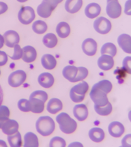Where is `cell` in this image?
<instances>
[{
    "label": "cell",
    "instance_id": "cell-1",
    "mask_svg": "<svg viewBox=\"0 0 131 147\" xmlns=\"http://www.w3.org/2000/svg\"><path fill=\"white\" fill-rule=\"evenodd\" d=\"M55 125L53 119L48 116H44L38 119L36 122L37 131L42 136H48L53 133Z\"/></svg>",
    "mask_w": 131,
    "mask_h": 147
},
{
    "label": "cell",
    "instance_id": "cell-2",
    "mask_svg": "<svg viewBox=\"0 0 131 147\" xmlns=\"http://www.w3.org/2000/svg\"><path fill=\"white\" fill-rule=\"evenodd\" d=\"M56 121L59 124L61 131L65 134L73 133L77 128L76 122L65 112H62L57 116Z\"/></svg>",
    "mask_w": 131,
    "mask_h": 147
},
{
    "label": "cell",
    "instance_id": "cell-3",
    "mask_svg": "<svg viewBox=\"0 0 131 147\" xmlns=\"http://www.w3.org/2000/svg\"><path fill=\"white\" fill-rule=\"evenodd\" d=\"M89 89L88 83L83 81L82 82L73 86L70 90V98L74 102H82L85 98V95Z\"/></svg>",
    "mask_w": 131,
    "mask_h": 147
},
{
    "label": "cell",
    "instance_id": "cell-4",
    "mask_svg": "<svg viewBox=\"0 0 131 147\" xmlns=\"http://www.w3.org/2000/svg\"><path fill=\"white\" fill-rule=\"evenodd\" d=\"M61 0H54V1H43L37 7V13L40 17L47 18L50 16L53 10L56 8L59 3L61 2Z\"/></svg>",
    "mask_w": 131,
    "mask_h": 147
},
{
    "label": "cell",
    "instance_id": "cell-5",
    "mask_svg": "<svg viewBox=\"0 0 131 147\" xmlns=\"http://www.w3.org/2000/svg\"><path fill=\"white\" fill-rule=\"evenodd\" d=\"M90 97L94 102L95 105L99 106V107L106 105L109 102L107 94L104 91L95 86H93L90 92Z\"/></svg>",
    "mask_w": 131,
    "mask_h": 147
},
{
    "label": "cell",
    "instance_id": "cell-6",
    "mask_svg": "<svg viewBox=\"0 0 131 147\" xmlns=\"http://www.w3.org/2000/svg\"><path fill=\"white\" fill-rule=\"evenodd\" d=\"M18 17L22 24H29L35 18V13L34 9L30 6H22L20 9Z\"/></svg>",
    "mask_w": 131,
    "mask_h": 147
},
{
    "label": "cell",
    "instance_id": "cell-7",
    "mask_svg": "<svg viewBox=\"0 0 131 147\" xmlns=\"http://www.w3.org/2000/svg\"><path fill=\"white\" fill-rule=\"evenodd\" d=\"M27 78L26 73L22 70L13 72L9 77L8 82L12 87H18L25 82Z\"/></svg>",
    "mask_w": 131,
    "mask_h": 147
},
{
    "label": "cell",
    "instance_id": "cell-8",
    "mask_svg": "<svg viewBox=\"0 0 131 147\" xmlns=\"http://www.w3.org/2000/svg\"><path fill=\"white\" fill-rule=\"evenodd\" d=\"M93 27L99 34H107L112 29V23L104 17H100L95 20Z\"/></svg>",
    "mask_w": 131,
    "mask_h": 147
},
{
    "label": "cell",
    "instance_id": "cell-9",
    "mask_svg": "<svg viewBox=\"0 0 131 147\" xmlns=\"http://www.w3.org/2000/svg\"><path fill=\"white\" fill-rule=\"evenodd\" d=\"M106 11L111 18H118L121 14V6L117 0H109L107 1Z\"/></svg>",
    "mask_w": 131,
    "mask_h": 147
},
{
    "label": "cell",
    "instance_id": "cell-10",
    "mask_svg": "<svg viewBox=\"0 0 131 147\" xmlns=\"http://www.w3.org/2000/svg\"><path fill=\"white\" fill-rule=\"evenodd\" d=\"M4 43L9 48H14L20 42V36L14 30H9L4 34Z\"/></svg>",
    "mask_w": 131,
    "mask_h": 147
},
{
    "label": "cell",
    "instance_id": "cell-11",
    "mask_svg": "<svg viewBox=\"0 0 131 147\" xmlns=\"http://www.w3.org/2000/svg\"><path fill=\"white\" fill-rule=\"evenodd\" d=\"M98 45L96 40L93 38H87L83 42V52L88 56H93L97 52Z\"/></svg>",
    "mask_w": 131,
    "mask_h": 147
},
{
    "label": "cell",
    "instance_id": "cell-12",
    "mask_svg": "<svg viewBox=\"0 0 131 147\" xmlns=\"http://www.w3.org/2000/svg\"><path fill=\"white\" fill-rule=\"evenodd\" d=\"M99 68L103 71H109L112 69L114 65V61L112 57L107 55H102L98 60Z\"/></svg>",
    "mask_w": 131,
    "mask_h": 147
},
{
    "label": "cell",
    "instance_id": "cell-13",
    "mask_svg": "<svg viewBox=\"0 0 131 147\" xmlns=\"http://www.w3.org/2000/svg\"><path fill=\"white\" fill-rule=\"evenodd\" d=\"M74 116L79 121H83L87 119L88 116V110L86 105L79 104L74 106L73 109Z\"/></svg>",
    "mask_w": 131,
    "mask_h": 147
},
{
    "label": "cell",
    "instance_id": "cell-14",
    "mask_svg": "<svg viewBox=\"0 0 131 147\" xmlns=\"http://www.w3.org/2000/svg\"><path fill=\"white\" fill-rule=\"evenodd\" d=\"M108 130L109 133L114 138H120L123 134L125 132V128L123 125L120 122L114 121L109 124L108 127Z\"/></svg>",
    "mask_w": 131,
    "mask_h": 147
},
{
    "label": "cell",
    "instance_id": "cell-15",
    "mask_svg": "<svg viewBox=\"0 0 131 147\" xmlns=\"http://www.w3.org/2000/svg\"><path fill=\"white\" fill-rule=\"evenodd\" d=\"M37 51L32 46L27 45L23 48V60L26 63H32L37 58Z\"/></svg>",
    "mask_w": 131,
    "mask_h": 147
},
{
    "label": "cell",
    "instance_id": "cell-16",
    "mask_svg": "<svg viewBox=\"0 0 131 147\" xmlns=\"http://www.w3.org/2000/svg\"><path fill=\"white\" fill-rule=\"evenodd\" d=\"M118 44L126 53H131V37L128 34H121L118 37Z\"/></svg>",
    "mask_w": 131,
    "mask_h": 147
},
{
    "label": "cell",
    "instance_id": "cell-17",
    "mask_svg": "<svg viewBox=\"0 0 131 147\" xmlns=\"http://www.w3.org/2000/svg\"><path fill=\"white\" fill-rule=\"evenodd\" d=\"M29 107L30 111L33 113L39 114L43 112L44 109V103L45 102L42 100L37 98H29Z\"/></svg>",
    "mask_w": 131,
    "mask_h": 147
},
{
    "label": "cell",
    "instance_id": "cell-18",
    "mask_svg": "<svg viewBox=\"0 0 131 147\" xmlns=\"http://www.w3.org/2000/svg\"><path fill=\"white\" fill-rule=\"evenodd\" d=\"M18 123L16 121L13 120V119H9L3 125L1 129H2V132L4 134L7 135H11L17 133L18 130Z\"/></svg>",
    "mask_w": 131,
    "mask_h": 147
},
{
    "label": "cell",
    "instance_id": "cell-19",
    "mask_svg": "<svg viewBox=\"0 0 131 147\" xmlns=\"http://www.w3.org/2000/svg\"><path fill=\"white\" fill-rule=\"evenodd\" d=\"M101 12V7L96 3H91L85 9V14L88 18H96Z\"/></svg>",
    "mask_w": 131,
    "mask_h": 147
},
{
    "label": "cell",
    "instance_id": "cell-20",
    "mask_svg": "<svg viewBox=\"0 0 131 147\" xmlns=\"http://www.w3.org/2000/svg\"><path fill=\"white\" fill-rule=\"evenodd\" d=\"M38 82L42 87L50 88L54 84V78L50 73H43L39 75L38 78Z\"/></svg>",
    "mask_w": 131,
    "mask_h": 147
},
{
    "label": "cell",
    "instance_id": "cell-21",
    "mask_svg": "<svg viewBox=\"0 0 131 147\" xmlns=\"http://www.w3.org/2000/svg\"><path fill=\"white\" fill-rule=\"evenodd\" d=\"M63 103L58 98H52L47 104V111L50 114H55L60 112L63 109Z\"/></svg>",
    "mask_w": 131,
    "mask_h": 147
},
{
    "label": "cell",
    "instance_id": "cell-22",
    "mask_svg": "<svg viewBox=\"0 0 131 147\" xmlns=\"http://www.w3.org/2000/svg\"><path fill=\"white\" fill-rule=\"evenodd\" d=\"M83 4L82 0H76V1H73V0H68L65 2V9L68 13H77Z\"/></svg>",
    "mask_w": 131,
    "mask_h": 147
},
{
    "label": "cell",
    "instance_id": "cell-23",
    "mask_svg": "<svg viewBox=\"0 0 131 147\" xmlns=\"http://www.w3.org/2000/svg\"><path fill=\"white\" fill-rule=\"evenodd\" d=\"M42 64L46 69L52 70L56 66L57 61L53 55H50V54H46L42 57Z\"/></svg>",
    "mask_w": 131,
    "mask_h": 147
},
{
    "label": "cell",
    "instance_id": "cell-24",
    "mask_svg": "<svg viewBox=\"0 0 131 147\" xmlns=\"http://www.w3.org/2000/svg\"><path fill=\"white\" fill-rule=\"evenodd\" d=\"M89 138L95 142H101L104 139V132L100 128H93L91 129L88 133Z\"/></svg>",
    "mask_w": 131,
    "mask_h": 147
},
{
    "label": "cell",
    "instance_id": "cell-25",
    "mask_svg": "<svg viewBox=\"0 0 131 147\" xmlns=\"http://www.w3.org/2000/svg\"><path fill=\"white\" fill-rule=\"evenodd\" d=\"M78 68L74 66H68L64 68L63 71V75L64 78H66L68 80L71 82H74L75 78L77 75Z\"/></svg>",
    "mask_w": 131,
    "mask_h": 147
},
{
    "label": "cell",
    "instance_id": "cell-26",
    "mask_svg": "<svg viewBox=\"0 0 131 147\" xmlns=\"http://www.w3.org/2000/svg\"><path fill=\"white\" fill-rule=\"evenodd\" d=\"M24 146H34L37 147L39 146V140L37 135L33 133H26L24 136Z\"/></svg>",
    "mask_w": 131,
    "mask_h": 147
},
{
    "label": "cell",
    "instance_id": "cell-27",
    "mask_svg": "<svg viewBox=\"0 0 131 147\" xmlns=\"http://www.w3.org/2000/svg\"><path fill=\"white\" fill-rule=\"evenodd\" d=\"M56 32L59 37L62 38H67L70 34V25L65 22H60L56 27Z\"/></svg>",
    "mask_w": 131,
    "mask_h": 147
},
{
    "label": "cell",
    "instance_id": "cell-28",
    "mask_svg": "<svg viewBox=\"0 0 131 147\" xmlns=\"http://www.w3.org/2000/svg\"><path fill=\"white\" fill-rule=\"evenodd\" d=\"M43 43L48 48H53L58 44V38L54 34L48 33L43 38Z\"/></svg>",
    "mask_w": 131,
    "mask_h": 147
},
{
    "label": "cell",
    "instance_id": "cell-29",
    "mask_svg": "<svg viewBox=\"0 0 131 147\" xmlns=\"http://www.w3.org/2000/svg\"><path fill=\"white\" fill-rule=\"evenodd\" d=\"M117 47L112 43H107L104 44L100 50V53L102 55H109L112 57H114L117 55Z\"/></svg>",
    "mask_w": 131,
    "mask_h": 147
},
{
    "label": "cell",
    "instance_id": "cell-30",
    "mask_svg": "<svg viewBox=\"0 0 131 147\" xmlns=\"http://www.w3.org/2000/svg\"><path fill=\"white\" fill-rule=\"evenodd\" d=\"M7 139L11 146L19 147L22 146V138H21L20 133L18 131L14 135H9Z\"/></svg>",
    "mask_w": 131,
    "mask_h": 147
},
{
    "label": "cell",
    "instance_id": "cell-31",
    "mask_svg": "<svg viewBox=\"0 0 131 147\" xmlns=\"http://www.w3.org/2000/svg\"><path fill=\"white\" fill-rule=\"evenodd\" d=\"M47 24L45 22L42 20H37L34 22L32 24V29L34 32H35L37 34H43L46 32Z\"/></svg>",
    "mask_w": 131,
    "mask_h": 147
},
{
    "label": "cell",
    "instance_id": "cell-32",
    "mask_svg": "<svg viewBox=\"0 0 131 147\" xmlns=\"http://www.w3.org/2000/svg\"><path fill=\"white\" fill-rule=\"evenodd\" d=\"M10 110L5 105H0V128L9 119Z\"/></svg>",
    "mask_w": 131,
    "mask_h": 147
},
{
    "label": "cell",
    "instance_id": "cell-33",
    "mask_svg": "<svg viewBox=\"0 0 131 147\" xmlns=\"http://www.w3.org/2000/svg\"><path fill=\"white\" fill-rule=\"evenodd\" d=\"M93 86L101 89L102 91H104L107 94H109L112 89V84L111 83V82L107 80H103L100 81L99 82L96 83Z\"/></svg>",
    "mask_w": 131,
    "mask_h": 147
},
{
    "label": "cell",
    "instance_id": "cell-34",
    "mask_svg": "<svg viewBox=\"0 0 131 147\" xmlns=\"http://www.w3.org/2000/svg\"><path fill=\"white\" fill-rule=\"evenodd\" d=\"M94 108L96 112L101 116H107L111 114L112 112V106L110 102H108L106 105L102 106V107H99V106H94Z\"/></svg>",
    "mask_w": 131,
    "mask_h": 147
},
{
    "label": "cell",
    "instance_id": "cell-35",
    "mask_svg": "<svg viewBox=\"0 0 131 147\" xmlns=\"http://www.w3.org/2000/svg\"><path fill=\"white\" fill-rule=\"evenodd\" d=\"M88 71L87 68H85V67H78L77 75H76L74 80V82L83 80L88 76Z\"/></svg>",
    "mask_w": 131,
    "mask_h": 147
},
{
    "label": "cell",
    "instance_id": "cell-36",
    "mask_svg": "<svg viewBox=\"0 0 131 147\" xmlns=\"http://www.w3.org/2000/svg\"><path fill=\"white\" fill-rule=\"evenodd\" d=\"M49 146L51 147H64L66 146V142H65V140L63 138H60V137H55V138L51 139L50 144H49Z\"/></svg>",
    "mask_w": 131,
    "mask_h": 147
},
{
    "label": "cell",
    "instance_id": "cell-37",
    "mask_svg": "<svg viewBox=\"0 0 131 147\" xmlns=\"http://www.w3.org/2000/svg\"><path fill=\"white\" fill-rule=\"evenodd\" d=\"M18 107L22 112H28L30 111L29 107V102L27 99H20L18 102Z\"/></svg>",
    "mask_w": 131,
    "mask_h": 147
},
{
    "label": "cell",
    "instance_id": "cell-38",
    "mask_svg": "<svg viewBox=\"0 0 131 147\" xmlns=\"http://www.w3.org/2000/svg\"><path fill=\"white\" fill-rule=\"evenodd\" d=\"M29 98H37L42 100L44 102H46L48 99V94L44 91H35L31 94Z\"/></svg>",
    "mask_w": 131,
    "mask_h": 147
},
{
    "label": "cell",
    "instance_id": "cell-39",
    "mask_svg": "<svg viewBox=\"0 0 131 147\" xmlns=\"http://www.w3.org/2000/svg\"><path fill=\"white\" fill-rule=\"evenodd\" d=\"M23 57V49L20 48V46L18 44L14 47V52L13 56H11V58L13 60H18L22 58Z\"/></svg>",
    "mask_w": 131,
    "mask_h": 147
},
{
    "label": "cell",
    "instance_id": "cell-40",
    "mask_svg": "<svg viewBox=\"0 0 131 147\" xmlns=\"http://www.w3.org/2000/svg\"><path fill=\"white\" fill-rule=\"evenodd\" d=\"M130 60L131 57H127L124 59L123 61V68H125V70H126L128 73H129V74L130 73Z\"/></svg>",
    "mask_w": 131,
    "mask_h": 147
},
{
    "label": "cell",
    "instance_id": "cell-41",
    "mask_svg": "<svg viewBox=\"0 0 131 147\" xmlns=\"http://www.w3.org/2000/svg\"><path fill=\"white\" fill-rule=\"evenodd\" d=\"M8 61V55L6 52L0 51V66H3L7 63Z\"/></svg>",
    "mask_w": 131,
    "mask_h": 147
},
{
    "label": "cell",
    "instance_id": "cell-42",
    "mask_svg": "<svg viewBox=\"0 0 131 147\" xmlns=\"http://www.w3.org/2000/svg\"><path fill=\"white\" fill-rule=\"evenodd\" d=\"M130 135H127L122 140V145L123 146H130Z\"/></svg>",
    "mask_w": 131,
    "mask_h": 147
},
{
    "label": "cell",
    "instance_id": "cell-43",
    "mask_svg": "<svg viewBox=\"0 0 131 147\" xmlns=\"http://www.w3.org/2000/svg\"><path fill=\"white\" fill-rule=\"evenodd\" d=\"M8 9V6L6 3L0 1V15L4 13Z\"/></svg>",
    "mask_w": 131,
    "mask_h": 147
},
{
    "label": "cell",
    "instance_id": "cell-44",
    "mask_svg": "<svg viewBox=\"0 0 131 147\" xmlns=\"http://www.w3.org/2000/svg\"><path fill=\"white\" fill-rule=\"evenodd\" d=\"M3 98H4V94H3L2 88L0 85V105H1V103L3 102Z\"/></svg>",
    "mask_w": 131,
    "mask_h": 147
},
{
    "label": "cell",
    "instance_id": "cell-45",
    "mask_svg": "<svg viewBox=\"0 0 131 147\" xmlns=\"http://www.w3.org/2000/svg\"><path fill=\"white\" fill-rule=\"evenodd\" d=\"M4 37L0 34V49L2 48L4 46Z\"/></svg>",
    "mask_w": 131,
    "mask_h": 147
},
{
    "label": "cell",
    "instance_id": "cell-46",
    "mask_svg": "<svg viewBox=\"0 0 131 147\" xmlns=\"http://www.w3.org/2000/svg\"><path fill=\"white\" fill-rule=\"evenodd\" d=\"M83 146V145L81 144H80V143H78V142H75V143L70 144V146Z\"/></svg>",
    "mask_w": 131,
    "mask_h": 147
},
{
    "label": "cell",
    "instance_id": "cell-47",
    "mask_svg": "<svg viewBox=\"0 0 131 147\" xmlns=\"http://www.w3.org/2000/svg\"><path fill=\"white\" fill-rule=\"evenodd\" d=\"M0 146H7L6 142L3 140H0Z\"/></svg>",
    "mask_w": 131,
    "mask_h": 147
},
{
    "label": "cell",
    "instance_id": "cell-48",
    "mask_svg": "<svg viewBox=\"0 0 131 147\" xmlns=\"http://www.w3.org/2000/svg\"><path fill=\"white\" fill-rule=\"evenodd\" d=\"M0 75H1V71H0Z\"/></svg>",
    "mask_w": 131,
    "mask_h": 147
}]
</instances>
